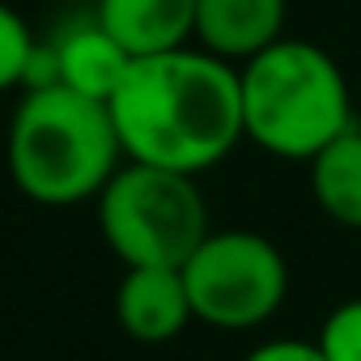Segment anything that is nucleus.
I'll use <instances>...</instances> for the list:
<instances>
[{
	"label": "nucleus",
	"instance_id": "f257e3e1",
	"mask_svg": "<svg viewBox=\"0 0 361 361\" xmlns=\"http://www.w3.org/2000/svg\"><path fill=\"white\" fill-rule=\"evenodd\" d=\"M106 106L128 161L178 174H204L247 140L238 64L200 43L136 56Z\"/></svg>",
	"mask_w": 361,
	"mask_h": 361
},
{
	"label": "nucleus",
	"instance_id": "f03ea898",
	"mask_svg": "<svg viewBox=\"0 0 361 361\" xmlns=\"http://www.w3.org/2000/svg\"><path fill=\"white\" fill-rule=\"evenodd\" d=\"M111 106L68 85L26 90L5 132V166L13 188L43 209L98 200L123 166Z\"/></svg>",
	"mask_w": 361,
	"mask_h": 361
},
{
	"label": "nucleus",
	"instance_id": "7ed1b4c3",
	"mask_svg": "<svg viewBox=\"0 0 361 361\" xmlns=\"http://www.w3.org/2000/svg\"><path fill=\"white\" fill-rule=\"evenodd\" d=\"M238 85L247 140L281 161H310L353 128V85L310 39H276L238 64Z\"/></svg>",
	"mask_w": 361,
	"mask_h": 361
},
{
	"label": "nucleus",
	"instance_id": "20e7f679",
	"mask_svg": "<svg viewBox=\"0 0 361 361\" xmlns=\"http://www.w3.org/2000/svg\"><path fill=\"white\" fill-rule=\"evenodd\" d=\"M94 204L98 234L123 268H183L213 230L196 174L149 161H123Z\"/></svg>",
	"mask_w": 361,
	"mask_h": 361
},
{
	"label": "nucleus",
	"instance_id": "39448f33",
	"mask_svg": "<svg viewBox=\"0 0 361 361\" xmlns=\"http://www.w3.org/2000/svg\"><path fill=\"white\" fill-rule=\"evenodd\" d=\"M192 314L217 331L264 327L289 298V264L268 234L209 230L183 264Z\"/></svg>",
	"mask_w": 361,
	"mask_h": 361
},
{
	"label": "nucleus",
	"instance_id": "423d86ee",
	"mask_svg": "<svg viewBox=\"0 0 361 361\" xmlns=\"http://www.w3.org/2000/svg\"><path fill=\"white\" fill-rule=\"evenodd\" d=\"M183 268H123L115 285V323L136 344H166L192 323Z\"/></svg>",
	"mask_w": 361,
	"mask_h": 361
},
{
	"label": "nucleus",
	"instance_id": "0eeeda50",
	"mask_svg": "<svg viewBox=\"0 0 361 361\" xmlns=\"http://www.w3.org/2000/svg\"><path fill=\"white\" fill-rule=\"evenodd\" d=\"M289 0H196V43L230 64H247L285 39Z\"/></svg>",
	"mask_w": 361,
	"mask_h": 361
},
{
	"label": "nucleus",
	"instance_id": "6e6552de",
	"mask_svg": "<svg viewBox=\"0 0 361 361\" xmlns=\"http://www.w3.org/2000/svg\"><path fill=\"white\" fill-rule=\"evenodd\" d=\"M94 18L132 60L196 43V0H98Z\"/></svg>",
	"mask_w": 361,
	"mask_h": 361
},
{
	"label": "nucleus",
	"instance_id": "1a4fd4ad",
	"mask_svg": "<svg viewBox=\"0 0 361 361\" xmlns=\"http://www.w3.org/2000/svg\"><path fill=\"white\" fill-rule=\"evenodd\" d=\"M51 47H56L60 85L77 90L85 98H98V102H111V94L119 90V81H123V73L132 64V56L111 39V30L94 13L60 26Z\"/></svg>",
	"mask_w": 361,
	"mask_h": 361
},
{
	"label": "nucleus",
	"instance_id": "9d476101",
	"mask_svg": "<svg viewBox=\"0 0 361 361\" xmlns=\"http://www.w3.org/2000/svg\"><path fill=\"white\" fill-rule=\"evenodd\" d=\"M310 170V196L344 230H361V128L353 123L340 132L323 153L306 161Z\"/></svg>",
	"mask_w": 361,
	"mask_h": 361
},
{
	"label": "nucleus",
	"instance_id": "9b49d317",
	"mask_svg": "<svg viewBox=\"0 0 361 361\" xmlns=\"http://www.w3.org/2000/svg\"><path fill=\"white\" fill-rule=\"evenodd\" d=\"M35 30L26 26V18L0 0V94L9 90H22L26 81V64H30V51H35Z\"/></svg>",
	"mask_w": 361,
	"mask_h": 361
},
{
	"label": "nucleus",
	"instance_id": "f8f14e48",
	"mask_svg": "<svg viewBox=\"0 0 361 361\" xmlns=\"http://www.w3.org/2000/svg\"><path fill=\"white\" fill-rule=\"evenodd\" d=\"M314 340L327 361H361V298L331 306V314L323 319Z\"/></svg>",
	"mask_w": 361,
	"mask_h": 361
},
{
	"label": "nucleus",
	"instance_id": "ddd939ff",
	"mask_svg": "<svg viewBox=\"0 0 361 361\" xmlns=\"http://www.w3.org/2000/svg\"><path fill=\"white\" fill-rule=\"evenodd\" d=\"M243 361H327L319 340H264Z\"/></svg>",
	"mask_w": 361,
	"mask_h": 361
},
{
	"label": "nucleus",
	"instance_id": "4468645a",
	"mask_svg": "<svg viewBox=\"0 0 361 361\" xmlns=\"http://www.w3.org/2000/svg\"><path fill=\"white\" fill-rule=\"evenodd\" d=\"M357 94H361V73H357Z\"/></svg>",
	"mask_w": 361,
	"mask_h": 361
}]
</instances>
